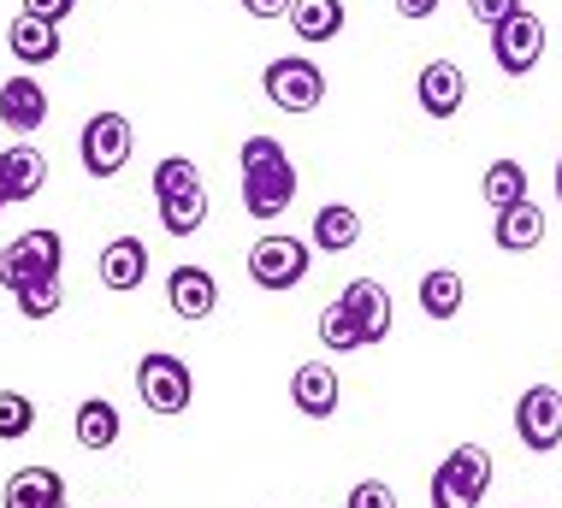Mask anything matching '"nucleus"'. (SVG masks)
Listing matches in <instances>:
<instances>
[{
	"label": "nucleus",
	"instance_id": "1",
	"mask_svg": "<svg viewBox=\"0 0 562 508\" xmlns=\"http://www.w3.org/2000/svg\"><path fill=\"white\" fill-rule=\"evenodd\" d=\"M237 166H243V207L255 219H279L296 202V160L284 154L279 136H249Z\"/></svg>",
	"mask_w": 562,
	"mask_h": 508
},
{
	"label": "nucleus",
	"instance_id": "2",
	"mask_svg": "<svg viewBox=\"0 0 562 508\" xmlns=\"http://www.w3.org/2000/svg\"><path fill=\"white\" fill-rule=\"evenodd\" d=\"M492 490V455L480 443H456L432 467V508H480Z\"/></svg>",
	"mask_w": 562,
	"mask_h": 508
},
{
	"label": "nucleus",
	"instance_id": "3",
	"mask_svg": "<svg viewBox=\"0 0 562 508\" xmlns=\"http://www.w3.org/2000/svg\"><path fill=\"white\" fill-rule=\"evenodd\" d=\"M59 267H66V237L59 230H24V237H12L7 249H0V284L7 290H24L36 279H59Z\"/></svg>",
	"mask_w": 562,
	"mask_h": 508
},
{
	"label": "nucleus",
	"instance_id": "4",
	"mask_svg": "<svg viewBox=\"0 0 562 508\" xmlns=\"http://www.w3.org/2000/svg\"><path fill=\"white\" fill-rule=\"evenodd\" d=\"M136 396H143L148 414H184L195 403V379L184 355H166V349H148L136 361Z\"/></svg>",
	"mask_w": 562,
	"mask_h": 508
},
{
	"label": "nucleus",
	"instance_id": "5",
	"mask_svg": "<svg viewBox=\"0 0 562 508\" xmlns=\"http://www.w3.org/2000/svg\"><path fill=\"white\" fill-rule=\"evenodd\" d=\"M308 242L302 237H284V230H267V237H255L249 249V279L261 290H296L308 279Z\"/></svg>",
	"mask_w": 562,
	"mask_h": 508
},
{
	"label": "nucleus",
	"instance_id": "6",
	"mask_svg": "<svg viewBox=\"0 0 562 508\" xmlns=\"http://www.w3.org/2000/svg\"><path fill=\"white\" fill-rule=\"evenodd\" d=\"M267 95L284 106V113H314V106L326 101V71L314 66V59H302V54H284V59H272L267 66Z\"/></svg>",
	"mask_w": 562,
	"mask_h": 508
},
{
	"label": "nucleus",
	"instance_id": "7",
	"mask_svg": "<svg viewBox=\"0 0 562 508\" xmlns=\"http://www.w3.org/2000/svg\"><path fill=\"white\" fill-rule=\"evenodd\" d=\"M83 148V172L89 178H119L131 160V118L125 113H95L78 136Z\"/></svg>",
	"mask_w": 562,
	"mask_h": 508
},
{
	"label": "nucleus",
	"instance_id": "8",
	"mask_svg": "<svg viewBox=\"0 0 562 508\" xmlns=\"http://www.w3.org/2000/svg\"><path fill=\"white\" fill-rule=\"evenodd\" d=\"M515 438L539 455L562 443V391L557 384H533V391L515 403Z\"/></svg>",
	"mask_w": 562,
	"mask_h": 508
},
{
	"label": "nucleus",
	"instance_id": "9",
	"mask_svg": "<svg viewBox=\"0 0 562 508\" xmlns=\"http://www.w3.org/2000/svg\"><path fill=\"white\" fill-rule=\"evenodd\" d=\"M539 54H544V24H539L527 7L515 12V19L492 24V59H497L509 77H527V71L539 66Z\"/></svg>",
	"mask_w": 562,
	"mask_h": 508
},
{
	"label": "nucleus",
	"instance_id": "10",
	"mask_svg": "<svg viewBox=\"0 0 562 508\" xmlns=\"http://www.w3.org/2000/svg\"><path fill=\"white\" fill-rule=\"evenodd\" d=\"M415 95H420V113L427 118H456L468 101V77H462V66H450V59H432V66H420V77H415Z\"/></svg>",
	"mask_w": 562,
	"mask_h": 508
},
{
	"label": "nucleus",
	"instance_id": "11",
	"mask_svg": "<svg viewBox=\"0 0 562 508\" xmlns=\"http://www.w3.org/2000/svg\"><path fill=\"white\" fill-rule=\"evenodd\" d=\"M338 302L349 307V319L361 326V337H368V349L391 337V290H385V284L356 279V284H344V296H338Z\"/></svg>",
	"mask_w": 562,
	"mask_h": 508
},
{
	"label": "nucleus",
	"instance_id": "12",
	"mask_svg": "<svg viewBox=\"0 0 562 508\" xmlns=\"http://www.w3.org/2000/svg\"><path fill=\"white\" fill-rule=\"evenodd\" d=\"M0 118H7V125L19 131V136L42 131V118H48V89H42L30 71L7 77V83H0Z\"/></svg>",
	"mask_w": 562,
	"mask_h": 508
},
{
	"label": "nucleus",
	"instance_id": "13",
	"mask_svg": "<svg viewBox=\"0 0 562 508\" xmlns=\"http://www.w3.org/2000/svg\"><path fill=\"white\" fill-rule=\"evenodd\" d=\"M338 391L344 384L326 361H302L291 373V396H296V408L308 414V420H331V414H338Z\"/></svg>",
	"mask_w": 562,
	"mask_h": 508
},
{
	"label": "nucleus",
	"instance_id": "14",
	"mask_svg": "<svg viewBox=\"0 0 562 508\" xmlns=\"http://www.w3.org/2000/svg\"><path fill=\"white\" fill-rule=\"evenodd\" d=\"M166 302H172V314H178V319H207V314H214V302H220L214 272H202V267H178L172 279H166Z\"/></svg>",
	"mask_w": 562,
	"mask_h": 508
},
{
	"label": "nucleus",
	"instance_id": "15",
	"mask_svg": "<svg viewBox=\"0 0 562 508\" xmlns=\"http://www.w3.org/2000/svg\"><path fill=\"white\" fill-rule=\"evenodd\" d=\"M492 237H497V249H504V255H527V249H539V242H544V207H533V202L497 207Z\"/></svg>",
	"mask_w": 562,
	"mask_h": 508
},
{
	"label": "nucleus",
	"instance_id": "16",
	"mask_svg": "<svg viewBox=\"0 0 562 508\" xmlns=\"http://www.w3.org/2000/svg\"><path fill=\"white\" fill-rule=\"evenodd\" d=\"M7 48H12V59L19 66H54L59 59V24H48V19H12V30H7Z\"/></svg>",
	"mask_w": 562,
	"mask_h": 508
},
{
	"label": "nucleus",
	"instance_id": "17",
	"mask_svg": "<svg viewBox=\"0 0 562 508\" xmlns=\"http://www.w3.org/2000/svg\"><path fill=\"white\" fill-rule=\"evenodd\" d=\"M143 279H148L143 237H113L108 249H101V284H108V290H136Z\"/></svg>",
	"mask_w": 562,
	"mask_h": 508
},
{
	"label": "nucleus",
	"instance_id": "18",
	"mask_svg": "<svg viewBox=\"0 0 562 508\" xmlns=\"http://www.w3.org/2000/svg\"><path fill=\"white\" fill-rule=\"evenodd\" d=\"M0 183H7L12 202H30V195H36L42 183H48V160H42V148L19 143V148L0 154Z\"/></svg>",
	"mask_w": 562,
	"mask_h": 508
},
{
	"label": "nucleus",
	"instance_id": "19",
	"mask_svg": "<svg viewBox=\"0 0 562 508\" xmlns=\"http://www.w3.org/2000/svg\"><path fill=\"white\" fill-rule=\"evenodd\" d=\"M59 497H66V479H59L54 467H19L7 479V497H0V503H7V508H48Z\"/></svg>",
	"mask_w": 562,
	"mask_h": 508
},
{
	"label": "nucleus",
	"instance_id": "20",
	"mask_svg": "<svg viewBox=\"0 0 562 508\" xmlns=\"http://www.w3.org/2000/svg\"><path fill=\"white\" fill-rule=\"evenodd\" d=\"M356 242H361V213H356V207L326 202L321 213H314V249L344 255V249H356Z\"/></svg>",
	"mask_w": 562,
	"mask_h": 508
},
{
	"label": "nucleus",
	"instance_id": "21",
	"mask_svg": "<svg viewBox=\"0 0 562 508\" xmlns=\"http://www.w3.org/2000/svg\"><path fill=\"white\" fill-rule=\"evenodd\" d=\"M78 443L83 450H113L119 443V408L108 396H83L78 403Z\"/></svg>",
	"mask_w": 562,
	"mask_h": 508
},
{
	"label": "nucleus",
	"instance_id": "22",
	"mask_svg": "<svg viewBox=\"0 0 562 508\" xmlns=\"http://www.w3.org/2000/svg\"><path fill=\"white\" fill-rule=\"evenodd\" d=\"M291 30L302 42H331L344 30V0H296V7H291Z\"/></svg>",
	"mask_w": 562,
	"mask_h": 508
},
{
	"label": "nucleus",
	"instance_id": "23",
	"mask_svg": "<svg viewBox=\"0 0 562 508\" xmlns=\"http://www.w3.org/2000/svg\"><path fill=\"white\" fill-rule=\"evenodd\" d=\"M160 225L172 230V237H195V230L207 225V190H202V183L184 190V195H166V202H160Z\"/></svg>",
	"mask_w": 562,
	"mask_h": 508
},
{
	"label": "nucleus",
	"instance_id": "24",
	"mask_svg": "<svg viewBox=\"0 0 562 508\" xmlns=\"http://www.w3.org/2000/svg\"><path fill=\"white\" fill-rule=\"evenodd\" d=\"M456 307H462V272L438 267L420 279V314L427 319H456Z\"/></svg>",
	"mask_w": 562,
	"mask_h": 508
},
{
	"label": "nucleus",
	"instance_id": "25",
	"mask_svg": "<svg viewBox=\"0 0 562 508\" xmlns=\"http://www.w3.org/2000/svg\"><path fill=\"white\" fill-rule=\"evenodd\" d=\"M485 202H492V207L527 202V166L521 160H492V166H485Z\"/></svg>",
	"mask_w": 562,
	"mask_h": 508
},
{
	"label": "nucleus",
	"instance_id": "26",
	"mask_svg": "<svg viewBox=\"0 0 562 508\" xmlns=\"http://www.w3.org/2000/svg\"><path fill=\"white\" fill-rule=\"evenodd\" d=\"M321 343L338 349V355H356V349H368V337H361V326L349 319L344 302H331L326 314H321Z\"/></svg>",
	"mask_w": 562,
	"mask_h": 508
},
{
	"label": "nucleus",
	"instance_id": "27",
	"mask_svg": "<svg viewBox=\"0 0 562 508\" xmlns=\"http://www.w3.org/2000/svg\"><path fill=\"white\" fill-rule=\"evenodd\" d=\"M202 183V172H195V160H184V154H172V160L155 166V202H166V195H184Z\"/></svg>",
	"mask_w": 562,
	"mask_h": 508
},
{
	"label": "nucleus",
	"instance_id": "28",
	"mask_svg": "<svg viewBox=\"0 0 562 508\" xmlns=\"http://www.w3.org/2000/svg\"><path fill=\"white\" fill-rule=\"evenodd\" d=\"M12 296H19V314H24V319H48V314H59L66 290H59V279H36V284L12 290Z\"/></svg>",
	"mask_w": 562,
	"mask_h": 508
},
{
	"label": "nucleus",
	"instance_id": "29",
	"mask_svg": "<svg viewBox=\"0 0 562 508\" xmlns=\"http://www.w3.org/2000/svg\"><path fill=\"white\" fill-rule=\"evenodd\" d=\"M36 426V403L24 391H0V438H24Z\"/></svg>",
	"mask_w": 562,
	"mask_h": 508
},
{
	"label": "nucleus",
	"instance_id": "30",
	"mask_svg": "<svg viewBox=\"0 0 562 508\" xmlns=\"http://www.w3.org/2000/svg\"><path fill=\"white\" fill-rule=\"evenodd\" d=\"M349 508H397V490H391L385 479H361L356 490H349Z\"/></svg>",
	"mask_w": 562,
	"mask_h": 508
},
{
	"label": "nucleus",
	"instance_id": "31",
	"mask_svg": "<svg viewBox=\"0 0 562 508\" xmlns=\"http://www.w3.org/2000/svg\"><path fill=\"white\" fill-rule=\"evenodd\" d=\"M468 12H474L480 24H504V19L521 12V0H468Z\"/></svg>",
	"mask_w": 562,
	"mask_h": 508
},
{
	"label": "nucleus",
	"instance_id": "32",
	"mask_svg": "<svg viewBox=\"0 0 562 508\" xmlns=\"http://www.w3.org/2000/svg\"><path fill=\"white\" fill-rule=\"evenodd\" d=\"M71 7H78V0H24V12H30V19H48V24L71 19Z\"/></svg>",
	"mask_w": 562,
	"mask_h": 508
},
{
	"label": "nucleus",
	"instance_id": "33",
	"mask_svg": "<svg viewBox=\"0 0 562 508\" xmlns=\"http://www.w3.org/2000/svg\"><path fill=\"white\" fill-rule=\"evenodd\" d=\"M296 0H243V12H255V19H291Z\"/></svg>",
	"mask_w": 562,
	"mask_h": 508
},
{
	"label": "nucleus",
	"instance_id": "34",
	"mask_svg": "<svg viewBox=\"0 0 562 508\" xmlns=\"http://www.w3.org/2000/svg\"><path fill=\"white\" fill-rule=\"evenodd\" d=\"M438 0H397V19H432Z\"/></svg>",
	"mask_w": 562,
	"mask_h": 508
},
{
	"label": "nucleus",
	"instance_id": "35",
	"mask_svg": "<svg viewBox=\"0 0 562 508\" xmlns=\"http://www.w3.org/2000/svg\"><path fill=\"white\" fill-rule=\"evenodd\" d=\"M7 202H12V195H7V183H0V213H7Z\"/></svg>",
	"mask_w": 562,
	"mask_h": 508
},
{
	"label": "nucleus",
	"instance_id": "36",
	"mask_svg": "<svg viewBox=\"0 0 562 508\" xmlns=\"http://www.w3.org/2000/svg\"><path fill=\"white\" fill-rule=\"evenodd\" d=\"M557 202H562V160H557Z\"/></svg>",
	"mask_w": 562,
	"mask_h": 508
},
{
	"label": "nucleus",
	"instance_id": "37",
	"mask_svg": "<svg viewBox=\"0 0 562 508\" xmlns=\"http://www.w3.org/2000/svg\"><path fill=\"white\" fill-rule=\"evenodd\" d=\"M48 508H71V503H66V497H59V503H48Z\"/></svg>",
	"mask_w": 562,
	"mask_h": 508
}]
</instances>
